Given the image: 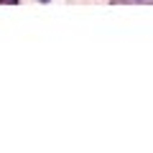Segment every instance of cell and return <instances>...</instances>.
I'll list each match as a JSON object with an SVG mask.
<instances>
[{"instance_id": "6da1fadb", "label": "cell", "mask_w": 153, "mask_h": 153, "mask_svg": "<svg viewBox=\"0 0 153 153\" xmlns=\"http://www.w3.org/2000/svg\"><path fill=\"white\" fill-rule=\"evenodd\" d=\"M18 0H0V5H16Z\"/></svg>"}, {"instance_id": "7a4b0ae2", "label": "cell", "mask_w": 153, "mask_h": 153, "mask_svg": "<svg viewBox=\"0 0 153 153\" xmlns=\"http://www.w3.org/2000/svg\"><path fill=\"white\" fill-rule=\"evenodd\" d=\"M112 3H146V0H112Z\"/></svg>"}, {"instance_id": "3957f363", "label": "cell", "mask_w": 153, "mask_h": 153, "mask_svg": "<svg viewBox=\"0 0 153 153\" xmlns=\"http://www.w3.org/2000/svg\"><path fill=\"white\" fill-rule=\"evenodd\" d=\"M38 3H51V0H38Z\"/></svg>"}]
</instances>
